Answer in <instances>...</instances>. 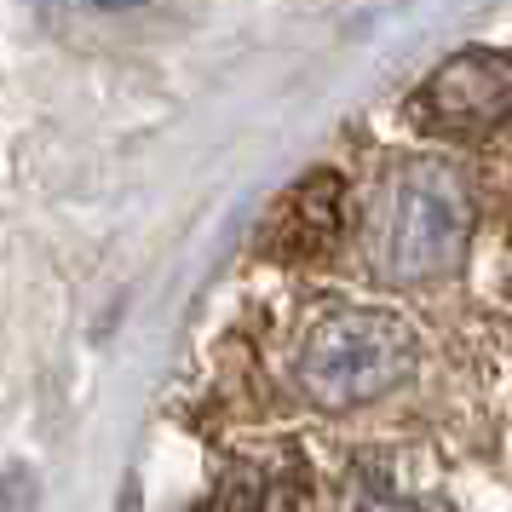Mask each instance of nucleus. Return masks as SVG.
Returning <instances> with one entry per match:
<instances>
[{
    "instance_id": "nucleus-1",
    "label": "nucleus",
    "mask_w": 512,
    "mask_h": 512,
    "mask_svg": "<svg viewBox=\"0 0 512 512\" xmlns=\"http://www.w3.org/2000/svg\"><path fill=\"white\" fill-rule=\"evenodd\" d=\"M415 363L420 340L397 311L346 305L305 334L294 374L317 409H363V403H380L386 392H397L415 374Z\"/></svg>"
},
{
    "instance_id": "nucleus-3",
    "label": "nucleus",
    "mask_w": 512,
    "mask_h": 512,
    "mask_svg": "<svg viewBox=\"0 0 512 512\" xmlns=\"http://www.w3.org/2000/svg\"><path fill=\"white\" fill-rule=\"evenodd\" d=\"M512 110V58L501 47H461L415 87L409 116L443 139H478Z\"/></svg>"
},
{
    "instance_id": "nucleus-2",
    "label": "nucleus",
    "mask_w": 512,
    "mask_h": 512,
    "mask_svg": "<svg viewBox=\"0 0 512 512\" xmlns=\"http://www.w3.org/2000/svg\"><path fill=\"white\" fill-rule=\"evenodd\" d=\"M472 190L449 162H409L386 196L380 265L397 288L449 282L472 248Z\"/></svg>"
},
{
    "instance_id": "nucleus-5",
    "label": "nucleus",
    "mask_w": 512,
    "mask_h": 512,
    "mask_svg": "<svg viewBox=\"0 0 512 512\" xmlns=\"http://www.w3.org/2000/svg\"><path fill=\"white\" fill-rule=\"evenodd\" d=\"M87 6H98V12H127V6H144V0H87Z\"/></svg>"
},
{
    "instance_id": "nucleus-4",
    "label": "nucleus",
    "mask_w": 512,
    "mask_h": 512,
    "mask_svg": "<svg viewBox=\"0 0 512 512\" xmlns=\"http://www.w3.org/2000/svg\"><path fill=\"white\" fill-rule=\"evenodd\" d=\"M340 219H346V185H340V173L317 167L271 213V225H265L271 254L277 259H323L340 242Z\"/></svg>"
}]
</instances>
